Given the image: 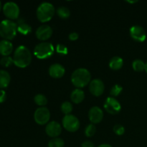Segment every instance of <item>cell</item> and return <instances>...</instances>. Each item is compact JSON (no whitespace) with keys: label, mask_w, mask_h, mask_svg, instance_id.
<instances>
[{"label":"cell","mask_w":147,"mask_h":147,"mask_svg":"<svg viewBox=\"0 0 147 147\" xmlns=\"http://www.w3.org/2000/svg\"><path fill=\"white\" fill-rule=\"evenodd\" d=\"M13 60L14 64L18 67H27L32 62L31 52L26 46L20 45L14 51Z\"/></svg>","instance_id":"cell-1"},{"label":"cell","mask_w":147,"mask_h":147,"mask_svg":"<svg viewBox=\"0 0 147 147\" xmlns=\"http://www.w3.org/2000/svg\"><path fill=\"white\" fill-rule=\"evenodd\" d=\"M91 75L88 70L83 67L78 68L72 73L71 82L77 88L85 87L90 83Z\"/></svg>","instance_id":"cell-2"},{"label":"cell","mask_w":147,"mask_h":147,"mask_svg":"<svg viewBox=\"0 0 147 147\" xmlns=\"http://www.w3.org/2000/svg\"><path fill=\"white\" fill-rule=\"evenodd\" d=\"M17 24L10 20H4L0 22V36L4 40H11L17 35Z\"/></svg>","instance_id":"cell-3"},{"label":"cell","mask_w":147,"mask_h":147,"mask_svg":"<svg viewBox=\"0 0 147 147\" xmlns=\"http://www.w3.org/2000/svg\"><path fill=\"white\" fill-rule=\"evenodd\" d=\"M55 9L50 2H42L37 9V17L41 22H47L50 21L54 16Z\"/></svg>","instance_id":"cell-4"},{"label":"cell","mask_w":147,"mask_h":147,"mask_svg":"<svg viewBox=\"0 0 147 147\" xmlns=\"http://www.w3.org/2000/svg\"><path fill=\"white\" fill-rule=\"evenodd\" d=\"M55 52L53 44L47 42H42L35 46L34 49V55L38 59H46L53 55Z\"/></svg>","instance_id":"cell-5"},{"label":"cell","mask_w":147,"mask_h":147,"mask_svg":"<svg viewBox=\"0 0 147 147\" xmlns=\"http://www.w3.org/2000/svg\"><path fill=\"white\" fill-rule=\"evenodd\" d=\"M62 121L63 127L69 132H76L80 128V121L74 115H65Z\"/></svg>","instance_id":"cell-6"},{"label":"cell","mask_w":147,"mask_h":147,"mask_svg":"<svg viewBox=\"0 0 147 147\" xmlns=\"http://www.w3.org/2000/svg\"><path fill=\"white\" fill-rule=\"evenodd\" d=\"M3 12L9 20H16L20 15V8L16 3L8 1L3 6Z\"/></svg>","instance_id":"cell-7"},{"label":"cell","mask_w":147,"mask_h":147,"mask_svg":"<svg viewBox=\"0 0 147 147\" xmlns=\"http://www.w3.org/2000/svg\"><path fill=\"white\" fill-rule=\"evenodd\" d=\"M34 121L40 125H45L48 123L50 119V112L46 107H40L36 109L34 113Z\"/></svg>","instance_id":"cell-8"},{"label":"cell","mask_w":147,"mask_h":147,"mask_svg":"<svg viewBox=\"0 0 147 147\" xmlns=\"http://www.w3.org/2000/svg\"><path fill=\"white\" fill-rule=\"evenodd\" d=\"M104 109L108 113L111 114H117L121 110V106L119 100L113 97H109L106 98L104 103Z\"/></svg>","instance_id":"cell-9"},{"label":"cell","mask_w":147,"mask_h":147,"mask_svg":"<svg viewBox=\"0 0 147 147\" xmlns=\"http://www.w3.org/2000/svg\"><path fill=\"white\" fill-rule=\"evenodd\" d=\"M130 35L133 40L139 42H143L146 39V31L139 25H134L131 27Z\"/></svg>","instance_id":"cell-10"},{"label":"cell","mask_w":147,"mask_h":147,"mask_svg":"<svg viewBox=\"0 0 147 147\" xmlns=\"http://www.w3.org/2000/svg\"><path fill=\"white\" fill-rule=\"evenodd\" d=\"M104 83L100 79H94L89 83V90L95 96H101L104 92Z\"/></svg>","instance_id":"cell-11"},{"label":"cell","mask_w":147,"mask_h":147,"mask_svg":"<svg viewBox=\"0 0 147 147\" xmlns=\"http://www.w3.org/2000/svg\"><path fill=\"white\" fill-rule=\"evenodd\" d=\"M36 37L40 40H47L53 34V29L47 24H42L37 29L35 32Z\"/></svg>","instance_id":"cell-12"},{"label":"cell","mask_w":147,"mask_h":147,"mask_svg":"<svg viewBox=\"0 0 147 147\" xmlns=\"http://www.w3.org/2000/svg\"><path fill=\"white\" fill-rule=\"evenodd\" d=\"M45 132L50 137L57 138L61 134L62 127L58 122L53 121L47 124L45 127Z\"/></svg>","instance_id":"cell-13"},{"label":"cell","mask_w":147,"mask_h":147,"mask_svg":"<svg viewBox=\"0 0 147 147\" xmlns=\"http://www.w3.org/2000/svg\"><path fill=\"white\" fill-rule=\"evenodd\" d=\"M88 118L93 124L100 123L103 118V111L98 106H93L89 110Z\"/></svg>","instance_id":"cell-14"},{"label":"cell","mask_w":147,"mask_h":147,"mask_svg":"<svg viewBox=\"0 0 147 147\" xmlns=\"http://www.w3.org/2000/svg\"><path fill=\"white\" fill-rule=\"evenodd\" d=\"M65 73V69L59 63H54L49 67V74L54 78H60Z\"/></svg>","instance_id":"cell-15"},{"label":"cell","mask_w":147,"mask_h":147,"mask_svg":"<svg viewBox=\"0 0 147 147\" xmlns=\"http://www.w3.org/2000/svg\"><path fill=\"white\" fill-rule=\"evenodd\" d=\"M13 51V45L9 40H2L0 41V55L9 56Z\"/></svg>","instance_id":"cell-16"},{"label":"cell","mask_w":147,"mask_h":147,"mask_svg":"<svg viewBox=\"0 0 147 147\" xmlns=\"http://www.w3.org/2000/svg\"><path fill=\"white\" fill-rule=\"evenodd\" d=\"M17 31L22 34L27 35L30 34L32 32V27L29 24H27L24 20L21 19L19 20L17 23Z\"/></svg>","instance_id":"cell-17"},{"label":"cell","mask_w":147,"mask_h":147,"mask_svg":"<svg viewBox=\"0 0 147 147\" xmlns=\"http://www.w3.org/2000/svg\"><path fill=\"white\" fill-rule=\"evenodd\" d=\"M70 98L71 100L74 103H80L84 100L85 98V93L83 90H82L80 88H76L73 90L70 95Z\"/></svg>","instance_id":"cell-18"},{"label":"cell","mask_w":147,"mask_h":147,"mask_svg":"<svg viewBox=\"0 0 147 147\" xmlns=\"http://www.w3.org/2000/svg\"><path fill=\"white\" fill-rule=\"evenodd\" d=\"M11 77L9 73L4 70H0V88H5L9 85Z\"/></svg>","instance_id":"cell-19"},{"label":"cell","mask_w":147,"mask_h":147,"mask_svg":"<svg viewBox=\"0 0 147 147\" xmlns=\"http://www.w3.org/2000/svg\"><path fill=\"white\" fill-rule=\"evenodd\" d=\"M123 65V59L119 56H115L111 59L109 62V67L113 70H120Z\"/></svg>","instance_id":"cell-20"},{"label":"cell","mask_w":147,"mask_h":147,"mask_svg":"<svg viewBox=\"0 0 147 147\" xmlns=\"http://www.w3.org/2000/svg\"><path fill=\"white\" fill-rule=\"evenodd\" d=\"M133 69L136 72H142L145 70V63L140 59H136L132 63Z\"/></svg>","instance_id":"cell-21"},{"label":"cell","mask_w":147,"mask_h":147,"mask_svg":"<svg viewBox=\"0 0 147 147\" xmlns=\"http://www.w3.org/2000/svg\"><path fill=\"white\" fill-rule=\"evenodd\" d=\"M34 100L36 104L42 106V107H44V106H45L47 103V99L46 96L45 95L41 94V93L36 95L34 98Z\"/></svg>","instance_id":"cell-22"},{"label":"cell","mask_w":147,"mask_h":147,"mask_svg":"<svg viewBox=\"0 0 147 147\" xmlns=\"http://www.w3.org/2000/svg\"><path fill=\"white\" fill-rule=\"evenodd\" d=\"M57 14L60 18L67 19L70 17V11L67 7H60L57 9Z\"/></svg>","instance_id":"cell-23"},{"label":"cell","mask_w":147,"mask_h":147,"mask_svg":"<svg viewBox=\"0 0 147 147\" xmlns=\"http://www.w3.org/2000/svg\"><path fill=\"white\" fill-rule=\"evenodd\" d=\"M60 109L63 113H65V115H69L73 111V105L70 102L65 101L62 103Z\"/></svg>","instance_id":"cell-24"},{"label":"cell","mask_w":147,"mask_h":147,"mask_svg":"<svg viewBox=\"0 0 147 147\" xmlns=\"http://www.w3.org/2000/svg\"><path fill=\"white\" fill-rule=\"evenodd\" d=\"M64 141L60 138H53L48 142V147H63Z\"/></svg>","instance_id":"cell-25"},{"label":"cell","mask_w":147,"mask_h":147,"mask_svg":"<svg viewBox=\"0 0 147 147\" xmlns=\"http://www.w3.org/2000/svg\"><path fill=\"white\" fill-rule=\"evenodd\" d=\"M13 63H14L13 57H11L10 56H3L0 59V65L4 67H9Z\"/></svg>","instance_id":"cell-26"},{"label":"cell","mask_w":147,"mask_h":147,"mask_svg":"<svg viewBox=\"0 0 147 147\" xmlns=\"http://www.w3.org/2000/svg\"><path fill=\"white\" fill-rule=\"evenodd\" d=\"M96 127L94 124L90 123V124L86 126V129H85V134L87 137H91L93 135L96 134Z\"/></svg>","instance_id":"cell-27"},{"label":"cell","mask_w":147,"mask_h":147,"mask_svg":"<svg viewBox=\"0 0 147 147\" xmlns=\"http://www.w3.org/2000/svg\"><path fill=\"white\" fill-rule=\"evenodd\" d=\"M56 52L60 55H65L68 53V49L65 45L63 44H57L55 48Z\"/></svg>","instance_id":"cell-28"},{"label":"cell","mask_w":147,"mask_h":147,"mask_svg":"<svg viewBox=\"0 0 147 147\" xmlns=\"http://www.w3.org/2000/svg\"><path fill=\"white\" fill-rule=\"evenodd\" d=\"M123 90V88H122L121 86L120 85H114L113 87L111 88L110 91V94L112 96H118Z\"/></svg>","instance_id":"cell-29"},{"label":"cell","mask_w":147,"mask_h":147,"mask_svg":"<svg viewBox=\"0 0 147 147\" xmlns=\"http://www.w3.org/2000/svg\"><path fill=\"white\" fill-rule=\"evenodd\" d=\"M113 131L116 134L119 135V136H121V135H123L124 134L125 129L122 125L120 124H116V126H114L113 127Z\"/></svg>","instance_id":"cell-30"},{"label":"cell","mask_w":147,"mask_h":147,"mask_svg":"<svg viewBox=\"0 0 147 147\" xmlns=\"http://www.w3.org/2000/svg\"><path fill=\"white\" fill-rule=\"evenodd\" d=\"M68 37L70 39V40H71V41H76V40H77L79 38V34L78 33L76 32H71L69 34Z\"/></svg>","instance_id":"cell-31"},{"label":"cell","mask_w":147,"mask_h":147,"mask_svg":"<svg viewBox=\"0 0 147 147\" xmlns=\"http://www.w3.org/2000/svg\"><path fill=\"white\" fill-rule=\"evenodd\" d=\"M6 98H7V94L4 90H0V103H2L3 102L5 101Z\"/></svg>","instance_id":"cell-32"},{"label":"cell","mask_w":147,"mask_h":147,"mask_svg":"<svg viewBox=\"0 0 147 147\" xmlns=\"http://www.w3.org/2000/svg\"><path fill=\"white\" fill-rule=\"evenodd\" d=\"M82 147H95L94 144L90 141H86L82 143Z\"/></svg>","instance_id":"cell-33"},{"label":"cell","mask_w":147,"mask_h":147,"mask_svg":"<svg viewBox=\"0 0 147 147\" xmlns=\"http://www.w3.org/2000/svg\"><path fill=\"white\" fill-rule=\"evenodd\" d=\"M98 147H112V146H111V145H109V144H104L99 145V146Z\"/></svg>","instance_id":"cell-34"},{"label":"cell","mask_w":147,"mask_h":147,"mask_svg":"<svg viewBox=\"0 0 147 147\" xmlns=\"http://www.w3.org/2000/svg\"><path fill=\"white\" fill-rule=\"evenodd\" d=\"M145 71H146V73H147V62L146 63H145Z\"/></svg>","instance_id":"cell-35"},{"label":"cell","mask_w":147,"mask_h":147,"mask_svg":"<svg viewBox=\"0 0 147 147\" xmlns=\"http://www.w3.org/2000/svg\"><path fill=\"white\" fill-rule=\"evenodd\" d=\"M1 1H0V10H1Z\"/></svg>","instance_id":"cell-36"}]
</instances>
